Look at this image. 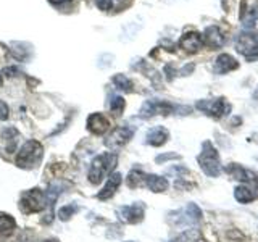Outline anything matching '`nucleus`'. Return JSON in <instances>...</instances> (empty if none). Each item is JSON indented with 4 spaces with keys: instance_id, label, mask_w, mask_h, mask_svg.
I'll list each match as a JSON object with an SVG mask.
<instances>
[{
    "instance_id": "f257e3e1",
    "label": "nucleus",
    "mask_w": 258,
    "mask_h": 242,
    "mask_svg": "<svg viewBox=\"0 0 258 242\" xmlns=\"http://www.w3.org/2000/svg\"><path fill=\"white\" fill-rule=\"evenodd\" d=\"M116 161H118V157L115 153L105 152V153H100V155H97L92 161L91 169H89V176H87L89 181L92 184L102 183L103 177H107L113 169H115Z\"/></svg>"
},
{
    "instance_id": "f03ea898",
    "label": "nucleus",
    "mask_w": 258,
    "mask_h": 242,
    "mask_svg": "<svg viewBox=\"0 0 258 242\" xmlns=\"http://www.w3.org/2000/svg\"><path fill=\"white\" fill-rule=\"evenodd\" d=\"M44 155L42 144L39 141H28L24 142V145L20 149L18 155H16V165L20 168H34L40 163Z\"/></svg>"
},
{
    "instance_id": "7ed1b4c3",
    "label": "nucleus",
    "mask_w": 258,
    "mask_h": 242,
    "mask_svg": "<svg viewBox=\"0 0 258 242\" xmlns=\"http://www.w3.org/2000/svg\"><path fill=\"white\" fill-rule=\"evenodd\" d=\"M199 163L202 171H204L207 176L216 177L221 173V163H220V157H218L216 149L212 145V142H205L204 149H202V153L199 155Z\"/></svg>"
},
{
    "instance_id": "20e7f679",
    "label": "nucleus",
    "mask_w": 258,
    "mask_h": 242,
    "mask_svg": "<svg viewBox=\"0 0 258 242\" xmlns=\"http://www.w3.org/2000/svg\"><path fill=\"white\" fill-rule=\"evenodd\" d=\"M45 207H47V199H45V194L40 189L26 191L20 199V210L24 215L42 212Z\"/></svg>"
},
{
    "instance_id": "39448f33",
    "label": "nucleus",
    "mask_w": 258,
    "mask_h": 242,
    "mask_svg": "<svg viewBox=\"0 0 258 242\" xmlns=\"http://www.w3.org/2000/svg\"><path fill=\"white\" fill-rule=\"evenodd\" d=\"M236 48L247 60L250 62L258 60V32L255 31L240 32L236 39Z\"/></svg>"
},
{
    "instance_id": "423d86ee",
    "label": "nucleus",
    "mask_w": 258,
    "mask_h": 242,
    "mask_svg": "<svg viewBox=\"0 0 258 242\" xmlns=\"http://www.w3.org/2000/svg\"><path fill=\"white\" fill-rule=\"evenodd\" d=\"M176 110H184V111H190V108H182V107H177V105L171 103V102H166V100H157V99H152L147 100L141 108L139 115L142 118H150V116H155V115H169Z\"/></svg>"
},
{
    "instance_id": "0eeeda50",
    "label": "nucleus",
    "mask_w": 258,
    "mask_h": 242,
    "mask_svg": "<svg viewBox=\"0 0 258 242\" xmlns=\"http://www.w3.org/2000/svg\"><path fill=\"white\" fill-rule=\"evenodd\" d=\"M197 108L200 111L207 113L208 116H212L215 119H220L226 116L231 111V105L226 102V99L220 97V99H210V100H199Z\"/></svg>"
},
{
    "instance_id": "6e6552de",
    "label": "nucleus",
    "mask_w": 258,
    "mask_h": 242,
    "mask_svg": "<svg viewBox=\"0 0 258 242\" xmlns=\"http://www.w3.org/2000/svg\"><path fill=\"white\" fill-rule=\"evenodd\" d=\"M202 221V212L196 204H187L182 210L174 213L173 223L176 226H189Z\"/></svg>"
},
{
    "instance_id": "1a4fd4ad",
    "label": "nucleus",
    "mask_w": 258,
    "mask_h": 242,
    "mask_svg": "<svg viewBox=\"0 0 258 242\" xmlns=\"http://www.w3.org/2000/svg\"><path fill=\"white\" fill-rule=\"evenodd\" d=\"M134 136V128H129V126H119L116 129H113V133L107 137V147H110L111 150H118L123 147L124 144L129 142V139Z\"/></svg>"
},
{
    "instance_id": "9d476101",
    "label": "nucleus",
    "mask_w": 258,
    "mask_h": 242,
    "mask_svg": "<svg viewBox=\"0 0 258 242\" xmlns=\"http://www.w3.org/2000/svg\"><path fill=\"white\" fill-rule=\"evenodd\" d=\"M144 212H145L144 204H141V202H136V204H133V205L119 207L118 208V218L121 221H124V223L136 224V223L142 221Z\"/></svg>"
},
{
    "instance_id": "9b49d317",
    "label": "nucleus",
    "mask_w": 258,
    "mask_h": 242,
    "mask_svg": "<svg viewBox=\"0 0 258 242\" xmlns=\"http://www.w3.org/2000/svg\"><path fill=\"white\" fill-rule=\"evenodd\" d=\"M239 16L242 20V24H244L245 28H252L255 24V21L258 20V2L256 0H253L250 5H248L247 0H242Z\"/></svg>"
},
{
    "instance_id": "f8f14e48",
    "label": "nucleus",
    "mask_w": 258,
    "mask_h": 242,
    "mask_svg": "<svg viewBox=\"0 0 258 242\" xmlns=\"http://www.w3.org/2000/svg\"><path fill=\"white\" fill-rule=\"evenodd\" d=\"M226 171H228L234 179H239L242 183H250V184H255L258 186V174L253 173L252 169H247L244 166H240V165H229V166H226Z\"/></svg>"
},
{
    "instance_id": "ddd939ff",
    "label": "nucleus",
    "mask_w": 258,
    "mask_h": 242,
    "mask_svg": "<svg viewBox=\"0 0 258 242\" xmlns=\"http://www.w3.org/2000/svg\"><path fill=\"white\" fill-rule=\"evenodd\" d=\"M202 45H204V39H202V34H199L196 31L185 32L179 40V47L189 53H197Z\"/></svg>"
},
{
    "instance_id": "4468645a",
    "label": "nucleus",
    "mask_w": 258,
    "mask_h": 242,
    "mask_svg": "<svg viewBox=\"0 0 258 242\" xmlns=\"http://www.w3.org/2000/svg\"><path fill=\"white\" fill-rule=\"evenodd\" d=\"M202 39H204V44H207L210 48H220L226 44V36L218 26H208Z\"/></svg>"
},
{
    "instance_id": "2eb2a0df",
    "label": "nucleus",
    "mask_w": 258,
    "mask_h": 242,
    "mask_svg": "<svg viewBox=\"0 0 258 242\" xmlns=\"http://www.w3.org/2000/svg\"><path fill=\"white\" fill-rule=\"evenodd\" d=\"M108 128H110V121L107 116L102 115V113H92V115L87 118V129L94 134L107 133Z\"/></svg>"
},
{
    "instance_id": "dca6fc26",
    "label": "nucleus",
    "mask_w": 258,
    "mask_h": 242,
    "mask_svg": "<svg viewBox=\"0 0 258 242\" xmlns=\"http://www.w3.org/2000/svg\"><path fill=\"white\" fill-rule=\"evenodd\" d=\"M239 68V62L231 56L229 53H221L215 62V73L216 75H226V73L234 71Z\"/></svg>"
},
{
    "instance_id": "f3484780",
    "label": "nucleus",
    "mask_w": 258,
    "mask_h": 242,
    "mask_svg": "<svg viewBox=\"0 0 258 242\" xmlns=\"http://www.w3.org/2000/svg\"><path fill=\"white\" fill-rule=\"evenodd\" d=\"M121 179H123V176H121L119 173H113L107 179V184L103 186V189L97 194V197H99L100 200H108L110 197H113V196H115L116 189L119 188Z\"/></svg>"
},
{
    "instance_id": "a211bd4d",
    "label": "nucleus",
    "mask_w": 258,
    "mask_h": 242,
    "mask_svg": "<svg viewBox=\"0 0 258 242\" xmlns=\"http://www.w3.org/2000/svg\"><path fill=\"white\" fill-rule=\"evenodd\" d=\"M168 136H169V133L166 128L155 126L147 133V144L153 145V147H160V145H163L166 142Z\"/></svg>"
},
{
    "instance_id": "6ab92c4d",
    "label": "nucleus",
    "mask_w": 258,
    "mask_h": 242,
    "mask_svg": "<svg viewBox=\"0 0 258 242\" xmlns=\"http://www.w3.org/2000/svg\"><path fill=\"white\" fill-rule=\"evenodd\" d=\"M145 186L152 192H165L168 189V181L157 174H147L145 176Z\"/></svg>"
},
{
    "instance_id": "aec40b11",
    "label": "nucleus",
    "mask_w": 258,
    "mask_h": 242,
    "mask_svg": "<svg viewBox=\"0 0 258 242\" xmlns=\"http://www.w3.org/2000/svg\"><path fill=\"white\" fill-rule=\"evenodd\" d=\"M15 228H16L15 218L7 213H0V237L10 236Z\"/></svg>"
},
{
    "instance_id": "412c9836",
    "label": "nucleus",
    "mask_w": 258,
    "mask_h": 242,
    "mask_svg": "<svg viewBox=\"0 0 258 242\" xmlns=\"http://www.w3.org/2000/svg\"><path fill=\"white\" fill-rule=\"evenodd\" d=\"M234 196L240 204H250L255 199V192H252V189H248L247 186H237L236 191H234Z\"/></svg>"
},
{
    "instance_id": "4be33fe9",
    "label": "nucleus",
    "mask_w": 258,
    "mask_h": 242,
    "mask_svg": "<svg viewBox=\"0 0 258 242\" xmlns=\"http://www.w3.org/2000/svg\"><path fill=\"white\" fill-rule=\"evenodd\" d=\"M145 173H142L141 169H133L131 173L127 174V186L129 188H141V186H145Z\"/></svg>"
},
{
    "instance_id": "5701e85b",
    "label": "nucleus",
    "mask_w": 258,
    "mask_h": 242,
    "mask_svg": "<svg viewBox=\"0 0 258 242\" xmlns=\"http://www.w3.org/2000/svg\"><path fill=\"white\" fill-rule=\"evenodd\" d=\"M2 136H4V139L8 144V152H13L16 142H18V136H20L18 131H16L15 128H7L5 131L2 133Z\"/></svg>"
},
{
    "instance_id": "b1692460",
    "label": "nucleus",
    "mask_w": 258,
    "mask_h": 242,
    "mask_svg": "<svg viewBox=\"0 0 258 242\" xmlns=\"http://www.w3.org/2000/svg\"><path fill=\"white\" fill-rule=\"evenodd\" d=\"M113 84H115L118 89H121V91H126V92L133 91V81L129 78H126L124 75H115V76H113Z\"/></svg>"
},
{
    "instance_id": "393cba45",
    "label": "nucleus",
    "mask_w": 258,
    "mask_h": 242,
    "mask_svg": "<svg viewBox=\"0 0 258 242\" xmlns=\"http://www.w3.org/2000/svg\"><path fill=\"white\" fill-rule=\"evenodd\" d=\"M200 240H202V232L199 229H187L174 242H200Z\"/></svg>"
},
{
    "instance_id": "a878e982",
    "label": "nucleus",
    "mask_w": 258,
    "mask_h": 242,
    "mask_svg": "<svg viewBox=\"0 0 258 242\" xmlns=\"http://www.w3.org/2000/svg\"><path fill=\"white\" fill-rule=\"evenodd\" d=\"M26 44H21V42H13L12 44V52H13V56L16 60H20V62H24L28 58V53H29V50L28 48H23Z\"/></svg>"
},
{
    "instance_id": "bb28decb",
    "label": "nucleus",
    "mask_w": 258,
    "mask_h": 242,
    "mask_svg": "<svg viewBox=\"0 0 258 242\" xmlns=\"http://www.w3.org/2000/svg\"><path fill=\"white\" fill-rule=\"evenodd\" d=\"M78 210H79V207L75 205V204L64 205V207H61L58 210V218H60V220H63V221H67V220H70V218L78 212Z\"/></svg>"
},
{
    "instance_id": "cd10ccee",
    "label": "nucleus",
    "mask_w": 258,
    "mask_h": 242,
    "mask_svg": "<svg viewBox=\"0 0 258 242\" xmlns=\"http://www.w3.org/2000/svg\"><path fill=\"white\" fill-rule=\"evenodd\" d=\"M110 110L115 113V115H121V111L124 110V99L119 95H115L110 100Z\"/></svg>"
},
{
    "instance_id": "c85d7f7f",
    "label": "nucleus",
    "mask_w": 258,
    "mask_h": 242,
    "mask_svg": "<svg viewBox=\"0 0 258 242\" xmlns=\"http://www.w3.org/2000/svg\"><path fill=\"white\" fill-rule=\"evenodd\" d=\"M95 5L99 7L100 10L107 12V10H110V8H111V5H113V0H95Z\"/></svg>"
},
{
    "instance_id": "c756f323",
    "label": "nucleus",
    "mask_w": 258,
    "mask_h": 242,
    "mask_svg": "<svg viewBox=\"0 0 258 242\" xmlns=\"http://www.w3.org/2000/svg\"><path fill=\"white\" fill-rule=\"evenodd\" d=\"M8 118V105L0 100V119H7Z\"/></svg>"
},
{
    "instance_id": "7c9ffc66",
    "label": "nucleus",
    "mask_w": 258,
    "mask_h": 242,
    "mask_svg": "<svg viewBox=\"0 0 258 242\" xmlns=\"http://www.w3.org/2000/svg\"><path fill=\"white\" fill-rule=\"evenodd\" d=\"M18 73H20V68H16V67H8L4 70V75L7 76H16Z\"/></svg>"
},
{
    "instance_id": "2f4dec72",
    "label": "nucleus",
    "mask_w": 258,
    "mask_h": 242,
    "mask_svg": "<svg viewBox=\"0 0 258 242\" xmlns=\"http://www.w3.org/2000/svg\"><path fill=\"white\" fill-rule=\"evenodd\" d=\"M169 158H177V155H176V153H166V155H160V157H157V161H158V163H161V161H166V160H169Z\"/></svg>"
},
{
    "instance_id": "473e14b6",
    "label": "nucleus",
    "mask_w": 258,
    "mask_h": 242,
    "mask_svg": "<svg viewBox=\"0 0 258 242\" xmlns=\"http://www.w3.org/2000/svg\"><path fill=\"white\" fill-rule=\"evenodd\" d=\"M52 4H55V5H58V4H63V2H67V0H50Z\"/></svg>"
},
{
    "instance_id": "72a5a7b5",
    "label": "nucleus",
    "mask_w": 258,
    "mask_h": 242,
    "mask_svg": "<svg viewBox=\"0 0 258 242\" xmlns=\"http://www.w3.org/2000/svg\"><path fill=\"white\" fill-rule=\"evenodd\" d=\"M4 84V76H2V73H0V86Z\"/></svg>"
},
{
    "instance_id": "f704fd0d",
    "label": "nucleus",
    "mask_w": 258,
    "mask_h": 242,
    "mask_svg": "<svg viewBox=\"0 0 258 242\" xmlns=\"http://www.w3.org/2000/svg\"><path fill=\"white\" fill-rule=\"evenodd\" d=\"M45 242H58V240H55V239H52V240H45Z\"/></svg>"
}]
</instances>
